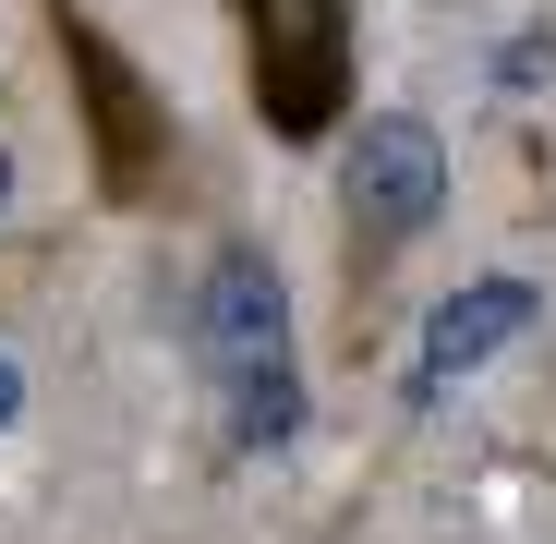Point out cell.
Wrapping results in <instances>:
<instances>
[{
  "label": "cell",
  "mask_w": 556,
  "mask_h": 544,
  "mask_svg": "<svg viewBox=\"0 0 556 544\" xmlns=\"http://www.w3.org/2000/svg\"><path fill=\"white\" fill-rule=\"evenodd\" d=\"M194 363H206V388L230 400V435L242 447H278L303 423V376H291V291H278V266L266 242H218L206 254V279H194Z\"/></svg>",
  "instance_id": "1"
},
{
  "label": "cell",
  "mask_w": 556,
  "mask_h": 544,
  "mask_svg": "<svg viewBox=\"0 0 556 544\" xmlns=\"http://www.w3.org/2000/svg\"><path fill=\"white\" fill-rule=\"evenodd\" d=\"M0 206H13V157H0Z\"/></svg>",
  "instance_id": "7"
},
{
  "label": "cell",
  "mask_w": 556,
  "mask_h": 544,
  "mask_svg": "<svg viewBox=\"0 0 556 544\" xmlns=\"http://www.w3.org/2000/svg\"><path fill=\"white\" fill-rule=\"evenodd\" d=\"M230 25H242L254 122H266L278 146H327L339 110H351V61H363L351 0H230Z\"/></svg>",
  "instance_id": "3"
},
{
  "label": "cell",
  "mask_w": 556,
  "mask_h": 544,
  "mask_svg": "<svg viewBox=\"0 0 556 544\" xmlns=\"http://www.w3.org/2000/svg\"><path fill=\"white\" fill-rule=\"evenodd\" d=\"M13 412H25V363L0 351V423H13Z\"/></svg>",
  "instance_id": "6"
},
{
  "label": "cell",
  "mask_w": 556,
  "mask_h": 544,
  "mask_svg": "<svg viewBox=\"0 0 556 544\" xmlns=\"http://www.w3.org/2000/svg\"><path fill=\"white\" fill-rule=\"evenodd\" d=\"M37 13H49L61 73H73V122H85V169H98V194H110V206H157V194H169V110H157L146 61L85 13V0H37Z\"/></svg>",
  "instance_id": "2"
},
{
  "label": "cell",
  "mask_w": 556,
  "mask_h": 544,
  "mask_svg": "<svg viewBox=\"0 0 556 544\" xmlns=\"http://www.w3.org/2000/svg\"><path fill=\"white\" fill-rule=\"evenodd\" d=\"M532 315H544V303H532V279H508V266H496V279H472V291H447V303H435V327H424V363H412V376H424V388L484 376V363H496Z\"/></svg>",
  "instance_id": "5"
},
{
  "label": "cell",
  "mask_w": 556,
  "mask_h": 544,
  "mask_svg": "<svg viewBox=\"0 0 556 544\" xmlns=\"http://www.w3.org/2000/svg\"><path fill=\"white\" fill-rule=\"evenodd\" d=\"M435 194H447V146H435V122L376 110V122L351 134V157H339V266H351V303L400 266V242L435 218Z\"/></svg>",
  "instance_id": "4"
}]
</instances>
